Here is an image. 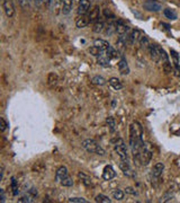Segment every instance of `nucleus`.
<instances>
[{
  "mask_svg": "<svg viewBox=\"0 0 180 203\" xmlns=\"http://www.w3.org/2000/svg\"><path fill=\"white\" fill-rule=\"evenodd\" d=\"M128 142H129V148L132 151L133 159L138 155V152L141 151V149L145 146L144 142V131L142 124L138 121H134L131 123L128 130Z\"/></svg>",
  "mask_w": 180,
  "mask_h": 203,
  "instance_id": "nucleus-1",
  "label": "nucleus"
},
{
  "mask_svg": "<svg viewBox=\"0 0 180 203\" xmlns=\"http://www.w3.org/2000/svg\"><path fill=\"white\" fill-rule=\"evenodd\" d=\"M81 147L84 150H87L88 152H91V154H96V155L99 156H105L106 151L98 142H96L93 139H86L81 142Z\"/></svg>",
  "mask_w": 180,
  "mask_h": 203,
  "instance_id": "nucleus-2",
  "label": "nucleus"
},
{
  "mask_svg": "<svg viewBox=\"0 0 180 203\" xmlns=\"http://www.w3.org/2000/svg\"><path fill=\"white\" fill-rule=\"evenodd\" d=\"M151 158H152V151L149 147L145 144L141 149V151L138 152V155L134 158V161L138 163V165H141V166H146L151 161Z\"/></svg>",
  "mask_w": 180,
  "mask_h": 203,
  "instance_id": "nucleus-3",
  "label": "nucleus"
},
{
  "mask_svg": "<svg viewBox=\"0 0 180 203\" xmlns=\"http://www.w3.org/2000/svg\"><path fill=\"white\" fill-rule=\"evenodd\" d=\"M114 150H115V152L117 154L121 160H128L126 144H125V141L122 138H117L114 141Z\"/></svg>",
  "mask_w": 180,
  "mask_h": 203,
  "instance_id": "nucleus-4",
  "label": "nucleus"
},
{
  "mask_svg": "<svg viewBox=\"0 0 180 203\" xmlns=\"http://www.w3.org/2000/svg\"><path fill=\"white\" fill-rule=\"evenodd\" d=\"M143 8L148 11H153V13H158L162 9V5L160 3H158L157 0H146L143 3Z\"/></svg>",
  "mask_w": 180,
  "mask_h": 203,
  "instance_id": "nucleus-5",
  "label": "nucleus"
},
{
  "mask_svg": "<svg viewBox=\"0 0 180 203\" xmlns=\"http://www.w3.org/2000/svg\"><path fill=\"white\" fill-rule=\"evenodd\" d=\"M68 177H70L69 172H68V168L65 166H60L59 168L56 169L55 173V182L56 183L61 184L64 180H67Z\"/></svg>",
  "mask_w": 180,
  "mask_h": 203,
  "instance_id": "nucleus-6",
  "label": "nucleus"
},
{
  "mask_svg": "<svg viewBox=\"0 0 180 203\" xmlns=\"http://www.w3.org/2000/svg\"><path fill=\"white\" fill-rule=\"evenodd\" d=\"M163 172H164V164L157 163L151 169V177H153V180H160Z\"/></svg>",
  "mask_w": 180,
  "mask_h": 203,
  "instance_id": "nucleus-7",
  "label": "nucleus"
},
{
  "mask_svg": "<svg viewBox=\"0 0 180 203\" xmlns=\"http://www.w3.org/2000/svg\"><path fill=\"white\" fill-rule=\"evenodd\" d=\"M90 6H91V0H80L78 6V10H77L79 16L87 15L90 10Z\"/></svg>",
  "mask_w": 180,
  "mask_h": 203,
  "instance_id": "nucleus-8",
  "label": "nucleus"
},
{
  "mask_svg": "<svg viewBox=\"0 0 180 203\" xmlns=\"http://www.w3.org/2000/svg\"><path fill=\"white\" fill-rule=\"evenodd\" d=\"M118 165H119V168L122 169V172L126 175V176H128V177H135V172L133 170L132 167H131L128 160H121Z\"/></svg>",
  "mask_w": 180,
  "mask_h": 203,
  "instance_id": "nucleus-9",
  "label": "nucleus"
},
{
  "mask_svg": "<svg viewBox=\"0 0 180 203\" xmlns=\"http://www.w3.org/2000/svg\"><path fill=\"white\" fill-rule=\"evenodd\" d=\"M148 52H149L151 59L153 60L155 63H159V62L161 61L159 49H158V44H150L149 46H148Z\"/></svg>",
  "mask_w": 180,
  "mask_h": 203,
  "instance_id": "nucleus-10",
  "label": "nucleus"
},
{
  "mask_svg": "<svg viewBox=\"0 0 180 203\" xmlns=\"http://www.w3.org/2000/svg\"><path fill=\"white\" fill-rule=\"evenodd\" d=\"M2 7L6 16L8 17V18H11L15 15V7L14 3H12V0H3Z\"/></svg>",
  "mask_w": 180,
  "mask_h": 203,
  "instance_id": "nucleus-11",
  "label": "nucleus"
},
{
  "mask_svg": "<svg viewBox=\"0 0 180 203\" xmlns=\"http://www.w3.org/2000/svg\"><path fill=\"white\" fill-rule=\"evenodd\" d=\"M116 32H117L118 35H129V26L122 19H118L116 22Z\"/></svg>",
  "mask_w": 180,
  "mask_h": 203,
  "instance_id": "nucleus-12",
  "label": "nucleus"
},
{
  "mask_svg": "<svg viewBox=\"0 0 180 203\" xmlns=\"http://www.w3.org/2000/svg\"><path fill=\"white\" fill-rule=\"evenodd\" d=\"M115 176H116V172L115 169L112 168V166H110V165L105 166L104 170H102V178L105 180H110L115 177Z\"/></svg>",
  "mask_w": 180,
  "mask_h": 203,
  "instance_id": "nucleus-13",
  "label": "nucleus"
},
{
  "mask_svg": "<svg viewBox=\"0 0 180 203\" xmlns=\"http://www.w3.org/2000/svg\"><path fill=\"white\" fill-rule=\"evenodd\" d=\"M97 62H98V65H101V67H108L110 62V58L105 51L101 50L100 54L97 56Z\"/></svg>",
  "mask_w": 180,
  "mask_h": 203,
  "instance_id": "nucleus-14",
  "label": "nucleus"
},
{
  "mask_svg": "<svg viewBox=\"0 0 180 203\" xmlns=\"http://www.w3.org/2000/svg\"><path fill=\"white\" fill-rule=\"evenodd\" d=\"M93 45H96V46H97V48H99L100 50L105 51L106 53H108V52H109V51L112 49V45L107 42V41H105V39H95Z\"/></svg>",
  "mask_w": 180,
  "mask_h": 203,
  "instance_id": "nucleus-15",
  "label": "nucleus"
},
{
  "mask_svg": "<svg viewBox=\"0 0 180 203\" xmlns=\"http://www.w3.org/2000/svg\"><path fill=\"white\" fill-rule=\"evenodd\" d=\"M117 67H118V70H119V72H121L122 75H128L129 73V67H128V65H127L126 59H125L124 56H122L121 59H119V61H118V63H117Z\"/></svg>",
  "mask_w": 180,
  "mask_h": 203,
  "instance_id": "nucleus-16",
  "label": "nucleus"
},
{
  "mask_svg": "<svg viewBox=\"0 0 180 203\" xmlns=\"http://www.w3.org/2000/svg\"><path fill=\"white\" fill-rule=\"evenodd\" d=\"M88 16H89L90 24L93 22L96 23L97 20H99V18H100V10H99L98 6H95V7L90 10V13H88Z\"/></svg>",
  "mask_w": 180,
  "mask_h": 203,
  "instance_id": "nucleus-17",
  "label": "nucleus"
},
{
  "mask_svg": "<svg viewBox=\"0 0 180 203\" xmlns=\"http://www.w3.org/2000/svg\"><path fill=\"white\" fill-rule=\"evenodd\" d=\"M73 6V0H62V14L63 15H69L72 10Z\"/></svg>",
  "mask_w": 180,
  "mask_h": 203,
  "instance_id": "nucleus-18",
  "label": "nucleus"
},
{
  "mask_svg": "<svg viewBox=\"0 0 180 203\" xmlns=\"http://www.w3.org/2000/svg\"><path fill=\"white\" fill-rule=\"evenodd\" d=\"M90 24V19H89V16L87 15H82V16H80L77 19L76 22V25L78 28H83L86 27V26H88Z\"/></svg>",
  "mask_w": 180,
  "mask_h": 203,
  "instance_id": "nucleus-19",
  "label": "nucleus"
},
{
  "mask_svg": "<svg viewBox=\"0 0 180 203\" xmlns=\"http://www.w3.org/2000/svg\"><path fill=\"white\" fill-rule=\"evenodd\" d=\"M108 84H109V86L114 90H121V89H123V84H122V81L118 78H115V77L110 78L109 80H108Z\"/></svg>",
  "mask_w": 180,
  "mask_h": 203,
  "instance_id": "nucleus-20",
  "label": "nucleus"
},
{
  "mask_svg": "<svg viewBox=\"0 0 180 203\" xmlns=\"http://www.w3.org/2000/svg\"><path fill=\"white\" fill-rule=\"evenodd\" d=\"M141 34L142 33H141L138 29H133L128 35V43L129 44L133 45L135 42H138V39H140Z\"/></svg>",
  "mask_w": 180,
  "mask_h": 203,
  "instance_id": "nucleus-21",
  "label": "nucleus"
},
{
  "mask_svg": "<svg viewBox=\"0 0 180 203\" xmlns=\"http://www.w3.org/2000/svg\"><path fill=\"white\" fill-rule=\"evenodd\" d=\"M105 29V23L101 22V20H97V22L93 24V27H92V31L95 33H102Z\"/></svg>",
  "mask_w": 180,
  "mask_h": 203,
  "instance_id": "nucleus-22",
  "label": "nucleus"
},
{
  "mask_svg": "<svg viewBox=\"0 0 180 203\" xmlns=\"http://www.w3.org/2000/svg\"><path fill=\"white\" fill-rule=\"evenodd\" d=\"M174 197V193L171 191H168L166 192L164 194L162 195V196L160 197V200H159V202H170V201L172 200Z\"/></svg>",
  "mask_w": 180,
  "mask_h": 203,
  "instance_id": "nucleus-23",
  "label": "nucleus"
},
{
  "mask_svg": "<svg viewBox=\"0 0 180 203\" xmlns=\"http://www.w3.org/2000/svg\"><path fill=\"white\" fill-rule=\"evenodd\" d=\"M91 82L93 85H97V86H104V85H106V79L101 76H93L91 79Z\"/></svg>",
  "mask_w": 180,
  "mask_h": 203,
  "instance_id": "nucleus-24",
  "label": "nucleus"
},
{
  "mask_svg": "<svg viewBox=\"0 0 180 203\" xmlns=\"http://www.w3.org/2000/svg\"><path fill=\"white\" fill-rule=\"evenodd\" d=\"M106 122H107V124H108V128H109L110 132H112V133L115 132V130H116V121H115V118L112 117V116H108V117L106 118Z\"/></svg>",
  "mask_w": 180,
  "mask_h": 203,
  "instance_id": "nucleus-25",
  "label": "nucleus"
},
{
  "mask_svg": "<svg viewBox=\"0 0 180 203\" xmlns=\"http://www.w3.org/2000/svg\"><path fill=\"white\" fill-rule=\"evenodd\" d=\"M138 44L142 49H148V46L150 45L149 43V39L144 35V34H141L140 39H138Z\"/></svg>",
  "mask_w": 180,
  "mask_h": 203,
  "instance_id": "nucleus-26",
  "label": "nucleus"
},
{
  "mask_svg": "<svg viewBox=\"0 0 180 203\" xmlns=\"http://www.w3.org/2000/svg\"><path fill=\"white\" fill-rule=\"evenodd\" d=\"M125 196V193L124 191L119 189H116L115 191H112V199H115L116 201H122Z\"/></svg>",
  "mask_w": 180,
  "mask_h": 203,
  "instance_id": "nucleus-27",
  "label": "nucleus"
},
{
  "mask_svg": "<svg viewBox=\"0 0 180 203\" xmlns=\"http://www.w3.org/2000/svg\"><path fill=\"white\" fill-rule=\"evenodd\" d=\"M78 177L82 180V183H83L84 185H87V186H90V185H91V178H90L87 174H84V173H82V172H81V173H79V174H78Z\"/></svg>",
  "mask_w": 180,
  "mask_h": 203,
  "instance_id": "nucleus-28",
  "label": "nucleus"
},
{
  "mask_svg": "<svg viewBox=\"0 0 180 203\" xmlns=\"http://www.w3.org/2000/svg\"><path fill=\"white\" fill-rule=\"evenodd\" d=\"M95 201L96 202H99V203H110L112 202V200H110L109 197L105 194H98L95 197Z\"/></svg>",
  "mask_w": 180,
  "mask_h": 203,
  "instance_id": "nucleus-29",
  "label": "nucleus"
},
{
  "mask_svg": "<svg viewBox=\"0 0 180 203\" xmlns=\"http://www.w3.org/2000/svg\"><path fill=\"white\" fill-rule=\"evenodd\" d=\"M163 14H164V16H166L167 18H169V19H171V20L177 19V14H176L173 10H171V9H164Z\"/></svg>",
  "mask_w": 180,
  "mask_h": 203,
  "instance_id": "nucleus-30",
  "label": "nucleus"
},
{
  "mask_svg": "<svg viewBox=\"0 0 180 203\" xmlns=\"http://www.w3.org/2000/svg\"><path fill=\"white\" fill-rule=\"evenodd\" d=\"M35 196H33V195L31 194V193H28V194L24 195V196H22L20 199H18V202H27V203H32V202H35Z\"/></svg>",
  "mask_w": 180,
  "mask_h": 203,
  "instance_id": "nucleus-31",
  "label": "nucleus"
},
{
  "mask_svg": "<svg viewBox=\"0 0 180 203\" xmlns=\"http://www.w3.org/2000/svg\"><path fill=\"white\" fill-rule=\"evenodd\" d=\"M116 32V23H112L110 22L109 24H108V26H107V31H106V34L107 35H112V33H115Z\"/></svg>",
  "mask_w": 180,
  "mask_h": 203,
  "instance_id": "nucleus-32",
  "label": "nucleus"
},
{
  "mask_svg": "<svg viewBox=\"0 0 180 203\" xmlns=\"http://www.w3.org/2000/svg\"><path fill=\"white\" fill-rule=\"evenodd\" d=\"M11 189H12V195L16 196L18 194V184L15 177H11Z\"/></svg>",
  "mask_w": 180,
  "mask_h": 203,
  "instance_id": "nucleus-33",
  "label": "nucleus"
},
{
  "mask_svg": "<svg viewBox=\"0 0 180 203\" xmlns=\"http://www.w3.org/2000/svg\"><path fill=\"white\" fill-rule=\"evenodd\" d=\"M89 52H90V54H92L93 56H96V58H97V56L100 54L101 50L99 48H97L96 45H92L91 48H89Z\"/></svg>",
  "mask_w": 180,
  "mask_h": 203,
  "instance_id": "nucleus-34",
  "label": "nucleus"
},
{
  "mask_svg": "<svg viewBox=\"0 0 180 203\" xmlns=\"http://www.w3.org/2000/svg\"><path fill=\"white\" fill-rule=\"evenodd\" d=\"M68 201L72 203H88V201L83 197H70Z\"/></svg>",
  "mask_w": 180,
  "mask_h": 203,
  "instance_id": "nucleus-35",
  "label": "nucleus"
},
{
  "mask_svg": "<svg viewBox=\"0 0 180 203\" xmlns=\"http://www.w3.org/2000/svg\"><path fill=\"white\" fill-rule=\"evenodd\" d=\"M0 121H1V132H5L6 129L8 128L9 124L7 123V122H6V120H5V118H3V117L0 118Z\"/></svg>",
  "mask_w": 180,
  "mask_h": 203,
  "instance_id": "nucleus-36",
  "label": "nucleus"
},
{
  "mask_svg": "<svg viewBox=\"0 0 180 203\" xmlns=\"http://www.w3.org/2000/svg\"><path fill=\"white\" fill-rule=\"evenodd\" d=\"M104 16L106 17V18H109V17H112V18H115L114 14H112L109 9H104Z\"/></svg>",
  "mask_w": 180,
  "mask_h": 203,
  "instance_id": "nucleus-37",
  "label": "nucleus"
},
{
  "mask_svg": "<svg viewBox=\"0 0 180 203\" xmlns=\"http://www.w3.org/2000/svg\"><path fill=\"white\" fill-rule=\"evenodd\" d=\"M125 192H126L127 194H132V195H134V196H138V192L135 191L134 189H132V187H127Z\"/></svg>",
  "mask_w": 180,
  "mask_h": 203,
  "instance_id": "nucleus-38",
  "label": "nucleus"
},
{
  "mask_svg": "<svg viewBox=\"0 0 180 203\" xmlns=\"http://www.w3.org/2000/svg\"><path fill=\"white\" fill-rule=\"evenodd\" d=\"M0 202L3 203L6 202V195H5V191L2 189H0Z\"/></svg>",
  "mask_w": 180,
  "mask_h": 203,
  "instance_id": "nucleus-39",
  "label": "nucleus"
},
{
  "mask_svg": "<svg viewBox=\"0 0 180 203\" xmlns=\"http://www.w3.org/2000/svg\"><path fill=\"white\" fill-rule=\"evenodd\" d=\"M0 173H1V176H0V182H2V180H3V175H5V166H3V165H1Z\"/></svg>",
  "mask_w": 180,
  "mask_h": 203,
  "instance_id": "nucleus-40",
  "label": "nucleus"
},
{
  "mask_svg": "<svg viewBox=\"0 0 180 203\" xmlns=\"http://www.w3.org/2000/svg\"><path fill=\"white\" fill-rule=\"evenodd\" d=\"M28 1H29V0H18V3H19L22 7H25V6L28 3Z\"/></svg>",
  "mask_w": 180,
  "mask_h": 203,
  "instance_id": "nucleus-41",
  "label": "nucleus"
},
{
  "mask_svg": "<svg viewBox=\"0 0 180 203\" xmlns=\"http://www.w3.org/2000/svg\"><path fill=\"white\" fill-rule=\"evenodd\" d=\"M34 3H35V5L36 6H39V3H42V0H34Z\"/></svg>",
  "mask_w": 180,
  "mask_h": 203,
  "instance_id": "nucleus-42",
  "label": "nucleus"
},
{
  "mask_svg": "<svg viewBox=\"0 0 180 203\" xmlns=\"http://www.w3.org/2000/svg\"><path fill=\"white\" fill-rule=\"evenodd\" d=\"M51 1H52V0H42V3H46V5H48V3H50Z\"/></svg>",
  "mask_w": 180,
  "mask_h": 203,
  "instance_id": "nucleus-43",
  "label": "nucleus"
},
{
  "mask_svg": "<svg viewBox=\"0 0 180 203\" xmlns=\"http://www.w3.org/2000/svg\"><path fill=\"white\" fill-rule=\"evenodd\" d=\"M115 105H116V101L114 99V101H112V107H115Z\"/></svg>",
  "mask_w": 180,
  "mask_h": 203,
  "instance_id": "nucleus-44",
  "label": "nucleus"
},
{
  "mask_svg": "<svg viewBox=\"0 0 180 203\" xmlns=\"http://www.w3.org/2000/svg\"><path fill=\"white\" fill-rule=\"evenodd\" d=\"M78 1H80V0H78Z\"/></svg>",
  "mask_w": 180,
  "mask_h": 203,
  "instance_id": "nucleus-45",
  "label": "nucleus"
}]
</instances>
